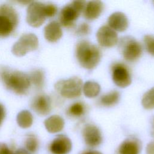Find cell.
<instances>
[{"label":"cell","instance_id":"cell-27","mask_svg":"<svg viewBox=\"0 0 154 154\" xmlns=\"http://www.w3.org/2000/svg\"><path fill=\"white\" fill-rule=\"evenodd\" d=\"M90 31V27L87 23H81L76 29V33L79 35H85L88 34Z\"/></svg>","mask_w":154,"mask_h":154},{"label":"cell","instance_id":"cell-13","mask_svg":"<svg viewBox=\"0 0 154 154\" xmlns=\"http://www.w3.org/2000/svg\"><path fill=\"white\" fill-rule=\"evenodd\" d=\"M32 109L40 116H46L51 110V100L49 96L40 94L35 97L31 102Z\"/></svg>","mask_w":154,"mask_h":154},{"label":"cell","instance_id":"cell-15","mask_svg":"<svg viewBox=\"0 0 154 154\" xmlns=\"http://www.w3.org/2000/svg\"><path fill=\"white\" fill-rule=\"evenodd\" d=\"M108 23L111 29L120 32L125 31L129 25L128 17L122 12H115L111 14L108 19Z\"/></svg>","mask_w":154,"mask_h":154},{"label":"cell","instance_id":"cell-31","mask_svg":"<svg viewBox=\"0 0 154 154\" xmlns=\"http://www.w3.org/2000/svg\"><path fill=\"white\" fill-rule=\"evenodd\" d=\"M5 116V110L4 106L0 103V125H1L3 120Z\"/></svg>","mask_w":154,"mask_h":154},{"label":"cell","instance_id":"cell-6","mask_svg":"<svg viewBox=\"0 0 154 154\" xmlns=\"http://www.w3.org/2000/svg\"><path fill=\"white\" fill-rule=\"evenodd\" d=\"M119 49L125 60L129 62L138 60L143 51L141 45L134 38L129 36L122 38L119 43Z\"/></svg>","mask_w":154,"mask_h":154},{"label":"cell","instance_id":"cell-2","mask_svg":"<svg viewBox=\"0 0 154 154\" xmlns=\"http://www.w3.org/2000/svg\"><path fill=\"white\" fill-rule=\"evenodd\" d=\"M76 57L79 64L87 69H93L99 64L101 52L99 48L87 40H81L76 47Z\"/></svg>","mask_w":154,"mask_h":154},{"label":"cell","instance_id":"cell-7","mask_svg":"<svg viewBox=\"0 0 154 154\" xmlns=\"http://www.w3.org/2000/svg\"><path fill=\"white\" fill-rule=\"evenodd\" d=\"M38 46L37 37L32 34H25L22 35L18 40L13 45L11 52L17 57H22L28 52L35 51Z\"/></svg>","mask_w":154,"mask_h":154},{"label":"cell","instance_id":"cell-5","mask_svg":"<svg viewBox=\"0 0 154 154\" xmlns=\"http://www.w3.org/2000/svg\"><path fill=\"white\" fill-rule=\"evenodd\" d=\"M86 5L85 1H73L64 6L61 10L60 20L62 25L66 27L72 26Z\"/></svg>","mask_w":154,"mask_h":154},{"label":"cell","instance_id":"cell-33","mask_svg":"<svg viewBox=\"0 0 154 154\" xmlns=\"http://www.w3.org/2000/svg\"><path fill=\"white\" fill-rule=\"evenodd\" d=\"M81 154H102L101 152L97 151V150H85L81 153Z\"/></svg>","mask_w":154,"mask_h":154},{"label":"cell","instance_id":"cell-12","mask_svg":"<svg viewBox=\"0 0 154 154\" xmlns=\"http://www.w3.org/2000/svg\"><path fill=\"white\" fill-rule=\"evenodd\" d=\"M72 148L70 139L64 135L57 136L49 145V150L52 154H68Z\"/></svg>","mask_w":154,"mask_h":154},{"label":"cell","instance_id":"cell-25","mask_svg":"<svg viewBox=\"0 0 154 154\" xmlns=\"http://www.w3.org/2000/svg\"><path fill=\"white\" fill-rule=\"evenodd\" d=\"M85 106L81 102H76L72 104L68 109V113L70 116L78 117L84 114Z\"/></svg>","mask_w":154,"mask_h":154},{"label":"cell","instance_id":"cell-1","mask_svg":"<svg viewBox=\"0 0 154 154\" xmlns=\"http://www.w3.org/2000/svg\"><path fill=\"white\" fill-rule=\"evenodd\" d=\"M0 81L7 89L18 94H25L31 84L27 74L5 66H0Z\"/></svg>","mask_w":154,"mask_h":154},{"label":"cell","instance_id":"cell-17","mask_svg":"<svg viewBox=\"0 0 154 154\" xmlns=\"http://www.w3.org/2000/svg\"><path fill=\"white\" fill-rule=\"evenodd\" d=\"M103 4L100 1H90L86 3L84 10V16L88 20L97 19L102 13Z\"/></svg>","mask_w":154,"mask_h":154},{"label":"cell","instance_id":"cell-34","mask_svg":"<svg viewBox=\"0 0 154 154\" xmlns=\"http://www.w3.org/2000/svg\"><path fill=\"white\" fill-rule=\"evenodd\" d=\"M151 134L153 137H154V117L152 119V131H151Z\"/></svg>","mask_w":154,"mask_h":154},{"label":"cell","instance_id":"cell-23","mask_svg":"<svg viewBox=\"0 0 154 154\" xmlns=\"http://www.w3.org/2000/svg\"><path fill=\"white\" fill-rule=\"evenodd\" d=\"M141 103L143 107L147 109L154 108V87L144 93L142 98Z\"/></svg>","mask_w":154,"mask_h":154},{"label":"cell","instance_id":"cell-21","mask_svg":"<svg viewBox=\"0 0 154 154\" xmlns=\"http://www.w3.org/2000/svg\"><path fill=\"white\" fill-rule=\"evenodd\" d=\"M120 99V93L116 91H111L103 95L100 99V103L105 106H111L116 104Z\"/></svg>","mask_w":154,"mask_h":154},{"label":"cell","instance_id":"cell-16","mask_svg":"<svg viewBox=\"0 0 154 154\" xmlns=\"http://www.w3.org/2000/svg\"><path fill=\"white\" fill-rule=\"evenodd\" d=\"M63 31L60 24L56 21H52L44 28L45 38L50 42H56L62 36Z\"/></svg>","mask_w":154,"mask_h":154},{"label":"cell","instance_id":"cell-8","mask_svg":"<svg viewBox=\"0 0 154 154\" xmlns=\"http://www.w3.org/2000/svg\"><path fill=\"white\" fill-rule=\"evenodd\" d=\"M45 5L41 2L32 1L29 4L26 10V22L31 26H40L46 19Z\"/></svg>","mask_w":154,"mask_h":154},{"label":"cell","instance_id":"cell-26","mask_svg":"<svg viewBox=\"0 0 154 154\" xmlns=\"http://www.w3.org/2000/svg\"><path fill=\"white\" fill-rule=\"evenodd\" d=\"M144 43L147 51L154 56V36L149 34L146 35L144 37Z\"/></svg>","mask_w":154,"mask_h":154},{"label":"cell","instance_id":"cell-10","mask_svg":"<svg viewBox=\"0 0 154 154\" xmlns=\"http://www.w3.org/2000/svg\"><path fill=\"white\" fill-rule=\"evenodd\" d=\"M99 44L103 47H112L117 43L118 35L116 32L109 26L103 25L99 28L96 33Z\"/></svg>","mask_w":154,"mask_h":154},{"label":"cell","instance_id":"cell-30","mask_svg":"<svg viewBox=\"0 0 154 154\" xmlns=\"http://www.w3.org/2000/svg\"><path fill=\"white\" fill-rule=\"evenodd\" d=\"M146 154H154V140L150 141L147 145Z\"/></svg>","mask_w":154,"mask_h":154},{"label":"cell","instance_id":"cell-18","mask_svg":"<svg viewBox=\"0 0 154 154\" xmlns=\"http://www.w3.org/2000/svg\"><path fill=\"white\" fill-rule=\"evenodd\" d=\"M44 125L49 133L55 134L63 130L64 126V121L60 116L53 115L45 120Z\"/></svg>","mask_w":154,"mask_h":154},{"label":"cell","instance_id":"cell-20","mask_svg":"<svg viewBox=\"0 0 154 154\" xmlns=\"http://www.w3.org/2000/svg\"><path fill=\"white\" fill-rule=\"evenodd\" d=\"M82 90L84 95L88 98L96 97L100 91V85L96 82L87 81L82 87Z\"/></svg>","mask_w":154,"mask_h":154},{"label":"cell","instance_id":"cell-28","mask_svg":"<svg viewBox=\"0 0 154 154\" xmlns=\"http://www.w3.org/2000/svg\"><path fill=\"white\" fill-rule=\"evenodd\" d=\"M45 12L46 17H53L57 12V7L56 5L52 4L45 5Z\"/></svg>","mask_w":154,"mask_h":154},{"label":"cell","instance_id":"cell-24","mask_svg":"<svg viewBox=\"0 0 154 154\" xmlns=\"http://www.w3.org/2000/svg\"><path fill=\"white\" fill-rule=\"evenodd\" d=\"M26 150L30 153H35L37 151L39 147V143L37 138L34 135H29L25 142Z\"/></svg>","mask_w":154,"mask_h":154},{"label":"cell","instance_id":"cell-19","mask_svg":"<svg viewBox=\"0 0 154 154\" xmlns=\"http://www.w3.org/2000/svg\"><path fill=\"white\" fill-rule=\"evenodd\" d=\"M16 121L20 128L26 129L31 126L33 122V117L29 111L22 110L17 114Z\"/></svg>","mask_w":154,"mask_h":154},{"label":"cell","instance_id":"cell-14","mask_svg":"<svg viewBox=\"0 0 154 154\" xmlns=\"http://www.w3.org/2000/svg\"><path fill=\"white\" fill-rule=\"evenodd\" d=\"M142 144L140 140L135 137H129L125 140L119 146V154H140Z\"/></svg>","mask_w":154,"mask_h":154},{"label":"cell","instance_id":"cell-4","mask_svg":"<svg viewBox=\"0 0 154 154\" xmlns=\"http://www.w3.org/2000/svg\"><path fill=\"white\" fill-rule=\"evenodd\" d=\"M54 87L56 91L61 96L73 99L81 96L83 83L81 78L74 76L67 79H61L57 81Z\"/></svg>","mask_w":154,"mask_h":154},{"label":"cell","instance_id":"cell-3","mask_svg":"<svg viewBox=\"0 0 154 154\" xmlns=\"http://www.w3.org/2000/svg\"><path fill=\"white\" fill-rule=\"evenodd\" d=\"M18 23V15L10 5L0 6V37L9 35Z\"/></svg>","mask_w":154,"mask_h":154},{"label":"cell","instance_id":"cell-22","mask_svg":"<svg viewBox=\"0 0 154 154\" xmlns=\"http://www.w3.org/2000/svg\"><path fill=\"white\" fill-rule=\"evenodd\" d=\"M29 79L31 82L38 88H41L45 82V73L40 69H37L31 72Z\"/></svg>","mask_w":154,"mask_h":154},{"label":"cell","instance_id":"cell-32","mask_svg":"<svg viewBox=\"0 0 154 154\" xmlns=\"http://www.w3.org/2000/svg\"><path fill=\"white\" fill-rule=\"evenodd\" d=\"M14 154H31L30 152H29L27 150L23 149V148H20L17 150H16L14 152Z\"/></svg>","mask_w":154,"mask_h":154},{"label":"cell","instance_id":"cell-11","mask_svg":"<svg viewBox=\"0 0 154 154\" xmlns=\"http://www.w3.org/2000/svg\"><path fill=\"white\" fill-rule=\"evenodd\" d=\"M82 137L86 145L90 147H96L102 141V136L100 129L92 124H87L84 127Z\"/></svg>","mask_w":154,"mask_h":154},{"label":"cell","instance_id":"cell-9","mask_svg":"<svg viewBox=\"0 0 154 154\" xmlns=\"http://www.w3.org/2000/svg\"><path fill=\"white\" fill-rule=\"evenodd\" d=\"M112 79L119 87L125 88L132 82L131 76L127 67L122 63L114 64L112 67Z\"/></svg>","mask_w":154,"mask_h":154},{"label":"cell","instance_id":"cell-29","mask_svg":"<svg viewBox=\"0 0 154 154\" xmlns=\"http://www.w3.org/2000/svg\"><path fill=\"white\" fill-rule=\"evenodd\" d=\"M0 154H14V152L4 143H0Z\"/></svg>","mask_w":154,"mask_h":154}]
</instances>
